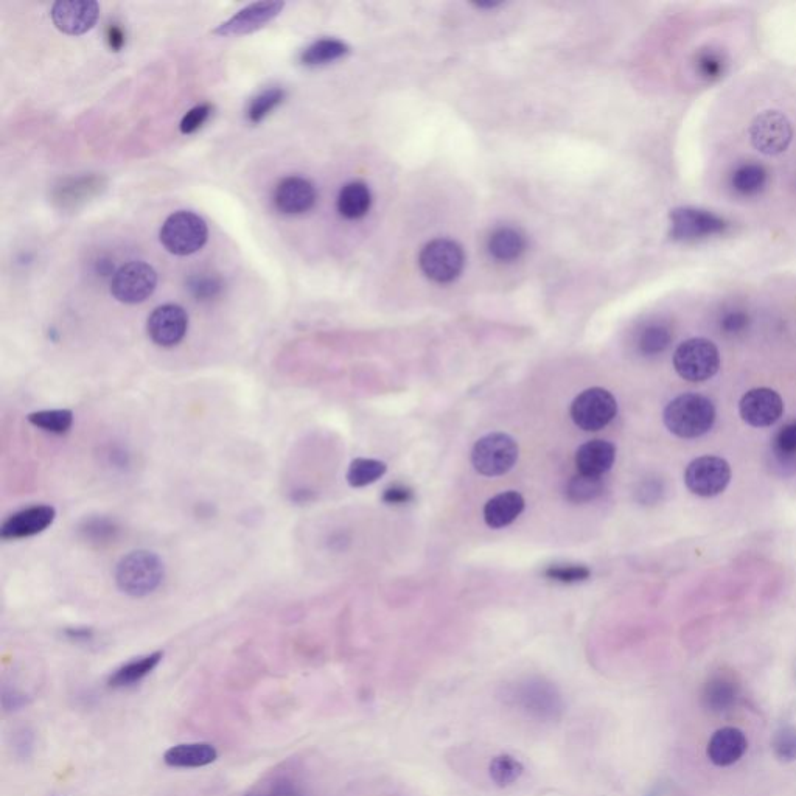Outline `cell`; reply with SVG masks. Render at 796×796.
<instances>
[{
	"mask_svg": "<svg viewBox=\"0 0 796 796\" xmlns=\"http://www.w3.org/2000/svg\"><path fill=\"white\" fill-rule=\"evenodd\" d=\"M504 702L540 723L557 722L565 713L562 692L546 678L528 677L515 681L504 691Z\"/></svg>",
	"mask_w": 796,
	"mask_h": 796,
	"instance_id": "cell-1",
	"label": "cell"
},
{
	"mask_svg": "<svg viewBox=\"0 0 796 796\" xmlns=\"http://www.w3.org/2000/svg\"><path fill=\"white\" fill-rule=\"evenodd\" d=\"M664 425L681 439H697L713 428L716 408L700 394H683L674 398L664 409Z\"/></svg>",
	"mask_w": 796,
	"mask_h": 796,
	"instance_id": "cell-2",
	"label": "cell"
},
{
	"mask_svg": "<svg viewBox=\"0 0 796 796\" xmlns=\"http://www.w3.org/2000/svg\"><path fill=\"white\" fill-rule=\"evenodd\" d=\"M165 566L161 557L151 551L126 554L116 568V584L122 593L131 597H145L161 587Z\"/></svg>",
	"mask_w": 796,
	"mask_h": 796,
	"instance_id": "cell-3",
	"label": "cell"
},
{
	"mask_svg": "<svg viewBox=\"0 0 796 796\" xmlns=\"http://www.w3.org/2000/svg\"><path fill=\"white\" fill-rule=\"evenodd\" d=\"M207 237H209V229H207L206 221L189 210L172 213L164 221L161 232H159L162 246L170 254L179 255V257L198 252L206 245Z\"/></svg>",
	"mask_w": 796,
	"mask_h": 796,
	"instance_id": "cell-4",
	"label": "cell"
},
{
	"mask_svg": "<svg viewBox=\"0 0 796 796\" xmlns=\"http://www.w3.org/2000/svg\"><path fill=\"white\" fill-rule=\"evenodd\" d=\"M674 367L681 378L691 383H702L719 372V349L709 339H688L675 350Z\"/></svg>",
	"mask_w": 796,
	"mask_h": 796,
	"instance_id": "cell-5",
	"label": "cell"
},
{
	"mask_svg": "<svg viewBox=\"0 0 796 796\" xmlns=\"http://www.w3.org/2000/svg\"><path fill=\"white\" fill-rule=\"evenodd\" d=\"M518 461V444L509 434L492 433L481 437L472 451V464L482 476H503Z\"/></svg>",
	"mask_w": 796,
	"mask_h": 796,
	"instance_id": "cell-6",
	"label": "cell"
},
{
	"mask_svg": "<svg viewBox=\"0 0 796 796\" xmlns=\"http://www.w3.org/2000/svg\"><path fill=\"white\" fill-rule=\"evenodd\" d=\"M158 287V274L145 262L120 266L111 280V294L122 304L136 305L147 301Z\"/></svg>",
	"mask_w": 796,
	"mask_h": 796,
	"instance_id": "cell-7",
	"label": "cell"
},
{
	"mask_svg": "<svg viewBox=\"0 0 796 796\" xmlns=\"http://www.w3.org/2000/svg\"><path fill=\"white\" fill-rule=\"evenodd\" d=\"M571 419L584 431H599L618 414V402L604 388H590L580 392L571 403Z\"/></svg>",
	"mask_w": 796,
	"mask_h": 796,
	"instance_id": "cell-8",
	"label": "cell"
},
{
	"mask_svg": "<svg viewBox=\"0 0 796 796\" xmlns=\"http://www.w3.org/2000/svg\"><path fill=\"white\" fill-rule=\"evenodd\" d=\"M420 268L428 279L448 283L462 273L465 254L458 243L451 240H434L420 252Z\"/></svg>",
	"mask_w": 796,
	"mask_h": 796,
	"instance_id": "cell-9",
	"label": "cell"
},
{
	"mask_svg": "<svg viewBox=\"0 0 796 796\" xmlns=\"http://www.w3.org/2000/svg\"><path fill=\"white\" fill-rule=\"evenodd\" d=\"M731 481V467L725 459L702 456L688 465L685 472L686 487L694 495L713 498L727 489Z\"/></svg>",
	"mask_w": 796,
	"mask_h": 796,
	"instance_id": "cell-10",
	"label": "cell"
},
{
	"mask_svg": "<svg viewBox=\"0 0 796 796\" xmlns=\"http://www.w3.org/2000/svg\"><path fill=\"white\" fill-rule=\"evenodd\" d=\"M748 134L751 145L759 153L765 156H778L789 148L793 130L784 114L778 111H765L753 120Z\"/></svg>",
	"mask_w": 796,
	"mask_h": 796,
	"instance_id": "cell-11",
	"label": "cell"
},
{
	"mask_svg": "<svg viewBox=\"0 0 796 796\" xmlns=\"http://www.w3.org/2000/svg\"><path fill=\"white\" fill-rule=\"evenodd\" d=\"M671 221L672 238L678 241L703 240L728 229L727 221L706 210L677 209L672 212Z\"/></svg>",
	"mask_w": 796,
	"mask_h": 796,
	"instance_id": "cell-12",
	"label": "cell"
},
{
	"mask_svg": "<svg viewBox=\"0 0 796 796\" xmlns=\"http://www.w3.org/2000/svg\"><path fill=\"white\" fill-rule=\"evenodd\" d=\"M147 330L154 344L161 347L178 346L189 330V315L179 305H161L148 318Z\"/></svg>",
	"mask_w": 796,
	"mask_h": 796,
	"instance_id": "cell-13",
	"label": "cell"
},
{
	"mask_svg": "<svg viewBox=\"0 0 796 796\" xmlns=\"http://www.w3.org/2000/svg\"><path fill=\"white\" fill-rule=\"evenodd\" d=\"M98 14L100 7L94 0H60L50 11L55 27L70 36L88 33L97 24Z\"/></svg>",
	"mask_w": 796,
	"mask_h": 796,
	"instance_id": "cell-14",
	"label": "cell"
},
{
	"mask_svg": "<svg viewBox=\"0 0 796 796\" xmlns=\"http://www.w3.org/2000/svg\"><path fill=\"white\" fill-rule=\"evenodd\" d=\"M56 518L55 507L36 504L14 512L0 526L2 540H21L41 534L52 526Z\"/></svg>",
	"mask_w": 796,
	"mask_h": 796,
	"instance_id": "cell-15",
	"label": "cell"
},
{
	"mask_svg": "<svg viewBox=\"0 0 796 796\" xmlns=\"http://www.w3.org/2000/svg\"><path fill=\"white\" fill-rule=\"evenodd\" d=\"M739 412L748 425L765 428L783 416L784 402L778 392L769 388L748 391L739 403Z\"/></svg>",
	"mask_w": 796,
	"mask_h": 796,
	"instance_id": "cell-16",
	"label": "cell"
},
{
	"mask_svg": "<svg viewBox=\"0 0 796 796\" xmlns=\"http://www.w3.org/2000/svg\"><path fill=\"white\" fill-rule=\"evenodd\" d=\"M283 7H285L283 2H255V4L238 11L223 24L218 25L213 30V35L227 38V36L249 35V33L257 32L268 22L273 21L276 16H279Z\"/></svg>",
	"mask_w": 796,
	"mask_h": 796,
	"instance_id": "cell-17",
	"label": "cell"
},
{
	"mask_svg": "<svg viewBox=\"0 0 796 796\" xmlns=\"http://www.w3.org/2000/svg\"><path fill=\"white\" fill-rule=\"evenodd\" d=\"M318 192L313 182L302 176H288L277 184L273 203L283 215H302L315 207Z\"/></svg>",
	"mask_w": 796,
	"mask_h": 796,
	"instance_id": "cell-18",
	"label": "cell"
},
{
	"mask_svg": "<svg viewBox=\"0 0 796 796\" xmlns=\"http://www.w3.org/2000/svg\"><path fill=\"white\" fill-rule=\"evenodd\" d=\"M748 741L745 734L737 728L727 727L716 731L706 748L709 761L717 767H730L741 761L747 753Z\"/></svg>",
	"mask_w": 796,
	"mask_h": 796,
	"instance_id": "cell-19",
	"label": "cell"
},
{
	"mask_svg": "<svg viewBox=\"0 0 796 796\" xmlns=\"http://www.w3.org/2000/svg\"><path fill=\"white\" fill-rule=\"evenodd\" d=\"M616 459V447L607 440L594 439L582 445L576 453V465L580 473L602 476Z\"/></svg>",
	"mask_w": 796,
	"mask_h": 796,
	"instance_id": "cell-20",
	"label": "cell"
},
{
	"mask_svg": "<svg viewBox=\"0 0 796 796\" xmlns=\"http://www.w3.org/2000/svg\"><path fill=\"white\" fill-rule=\"evenodd\" d=\"M218 759L217 748L206 742L179 744L165 751L164 762L173 769H199Z\"/></svg>",
	"mask_w": 796,
	"mask_h": 796,
	"instance_id": "cell-21",
	"label": "cell"
},
{
	"mask_svg": "<svg viewBox=\"0 0 796 796\" xmlns=\"http://www.w3.org/2000/svg\"><path fill=\"white\" fill-rule=\"evenodd\" d=\"M524 510V498L510 490L493 496L484 507V520L492 529L506 528L514 523Z\"/></svg>",
	"mask_w": 796,
	"mask_h": 796,
	"instance_id": "cell-22",
	"label": "cell"
},
{
	"mask_svg": "<svg viewBox=\"0 0 796 796\" xmlns=\"http://www.w3.org/2000/svg\"><path fill=\"white\" fill-rule=\"evenodd\" d=\"M164 652H153L145 657L134 658L112 672L108 685L112 689L130 688L147 678L161 664Z\"/></svg>",
	"mask_w": 796,
	"mask_h": 796,
	"instance_id": "cell-23",
	"label": "cell"
},
{
	"mask_svg": "<svg viewBox=\"0 0 796 796\" xmlns=\"http://www.w3.org/2000/svg\"><path fill=\"white\" fill-rule=\"evenodd\" d=\"M737 697H739L737 683H734L731 678L717 675L703 686L702 705L706 711H711V713H725L736 705Z\"/></svg>",
	"mask_w": 796,
	"mask_h": 796,
	"instance_id": "cell-24",
	"label": "cell"
},
{
	"mask_svg": "<svg viewBox=\"0 0 796 796\" xmlns=\"http://www.w3.org/2000/svg\"><path fill=\"white\" fill-rule=\"evenodd\" d=\"M372 196L363 182H349L338 195V212L347 220H360L371 209Z\"/></svg>",
	"mask_w": 796,
	"mask_h": 796,
	"instance_id": "cell-25",
	"label": "cell"
},
{
	"mask_svg": "<svg viewBox=\"0 0 796 796\" xmlns=\"http://www.w3.org/2000/svg\"><path fill=\"white\" fill-rule=\"evenodd\" d=\"M769 182V172L764 165L756 162H745L739 165L731 175V187L737 195L756 196L765 189Z\"/></svg>",
	"mask_w": 796,
	"mask_h": 796,
	"instance_id": "cell-26",
	"label": "cell"
},
{
	"mask_svg": "<svg viewBox=\"0 0 796 796\" xmlns=\"http://www.w3.org/2000/svg\"><path fill=\"white\" fill-rule=\"evenodd\" d=\"M526 249L523 235L512 227H500L489 238V252L493 259L500 262L517 260Z\"/></svg>",
	"mask_w": 796,
	"mask_h": 796,
	"instance_id": "cell-27",
	"label": "cell"
},
{
	"mask_svg": "<svg viewBox=\"0 0 796 796\" xmlns=\"http://www.w3.org/2000/svg\"><path fill=\"white\" fill-rule=\"evenodd\" d=\"M728 67H730V58L719 47H703L695 53V74L699 75L700 80L706 81V83L719 81L723 75L727 74Z\"/></svg>",
	"mask_w": 796,
	"mask_h": 796,
	"instance_id": "cell-28",
	"label": "cell"
},
{
	"mask_svg": "<svg viewBox=\"0 0 796 796\" xmlns=\"http://www.w3.org/2000/svg\"><path fill=\"white\" fill-rule=\"evenodd\" d=\"M349 47L339 39H319L302 52L301 63L305 66H322L343 58Z\"/></svg>",
	"mask_w": 796,
	"mask_h": 796,
	"instance_id": "cell-29",
	"label": "cell"
},
{
	"mask_svg": "<svg viewBox=\"0 0 796 796\" xmlns=\"http://www.w3.org/2000/svg\"><path fill=\"white\" fill-rule=\"evenodd\" d=\"M28 422L39 430L52 434H66L74 425V412L69 409H44L32 412Z\"/></svg>",
	"mask_w": 796,
	"mask_h": 796,
	"instance_id": "cell-30",
	"label": "cell"
},
{
	"mask_svg": "<svg viewBox=\"0 0 796 796\" xmlns=\"http://www.w3.org/2000/svg\"><path fill=\"white\" fill-rule=\"evenodd\" d=\"M524 765L509 753H501L490 761L489 775L498 787H509L523 776Z\"/></svg>",
	"mask_w": 796,
	"mask_h": 796,
	"instance_id": "cell-31",
	"label": "cell"
},
{
	"mask_svg": "<svg viewBox=\"0 0 796 796\" xmlns=\"http://www.w3.org/2000/svg\"><path fill=\"white\" fill-rule=\"evenodd\" d=\"M605 484L602 476H591L579 473L571 479L566 487V496L571 503L585 504L596 500L604 492Z\"/></svg>",
	"mask_w": 796,
	"mask_h": 796,
	"instance_id": "cell-32",
	"label": "cell"
},
{
	"mask_svg": "<svg viewBox=\"0 0 796 796\" xmlns=\"http://www.w3.org/2000/svg\"><path fill=\"white\" fill-rule=\"evenodd\" d=\"M386 470L388 467L385 462L377 461V459L358 458L352 461L347 470V482L355 489L366 487L377 482L381 476L385 475Z\"/></svg>",
	"mask_w": 796,
	"mask_h": 796,
	"instance_id": "cell-33",
	"label": "cell"
},
{
	"mask_svg": "<svg viewBox=\"0 0 796 796\" xmlns=\"http://www.w3.org/2000/svg\"><path fill=\"white\" fill-rule=\"evenodd\" d=\"M672 341V333L669 327L663 324H652L639 335L638 346L641 353L647 357L660 355L669 347Z\"/></svg>",
	"mask_w": 796,
	"mask_h": 796,
	"instance_id": "cell-34",
	"label": "cell"
},
{
	"mask_svg": "<svg viewBox=\"0 0 796 796\" xmlns=\"http://www.w3.org/2000/svg\"><path fill=\"white\" fill-rule=\"evenodd\" d=\"M80 534L84 540L95 545H103V543H111L116 540L119 534V526L112 520L103 517L89 518L84 520L80 526Z\"/></svg>",
	"mask_w": 796,
	"mask_h": 796,
	"instance_id": "cell-35",
	"label": "cell"
},
{
	"mask_svg": "<svg viewBox=\"0 0 796 796\" xmlns=\"http://www.w3.org/2000/svg\"><path fill=\"white\" fill-rule=\"evenodd\" d=\"M283 100H285V91H283L282 88L266 89L262 94L252 98V102L249 103L248 106V112H246V117H248L249 122L257 125V123L262 122L266 116H269L271 111L276 109Z\"/></svg>",
	"mask_w": 796,
	"mask_h": 796,
	"instance_id": "cell-36",
	"label": "cell"
},
{
	"mask_svg": "<svg viewBox=\"0 0 796 796\" xmlns=\"http://www.w3.org/2000/svg\"><path fill=\"white\" fill-rule=\"evenodd\" d=\"M187 285H189L190 293L198 301H210V299L220 296L223 291V282L215 274H195L190 277Z\"/></svg>",
	"mask_w": 796,
	"mask_h": 796,
	"instance_id": "cell-37",
	"label": "cell"
},
{
	"mask_svg": "<svg viewBox=\"0 0 796 796\" xmlns=\"http://www.w3.org/2000/svg\"><path fill=\"white\" fill-rule=\"evenodd\" d=\"M772 748L779 761H796V728H779L773 736Z\"/></svg>",
	"mask_w": 796,
	"mask_h": 796,
	"instance_id": "cell-38",
	"label": "cell"
},
{
	"mask_svg": "<svg viewBox=\"0 0 796 796\" xmlns=\"http://www.w3.org/2000/svg\"><path fill=\"white\" fill-rule=\"evenodd\" d=\"M591 571L584 565H552L545 570L548 579L562 582V584H577L590 577Z\"/></svg>",
	"mask_w": 796,
	"mask_h": 796,
	"instance_id": "cell-39",
	"label": "cell"
},
{
	"mask_svg": "<svg viewBox=\"0 0 796 796\" xmlns=\"http://www.w3.org/2000/svg\"><path fill=\"white\" fill-rule=\"evenodd\" d=\"M773 450L778 454L779 458L793 459L796 456V422L787 423L773 440Z\"/></svg>",
	"mask_w": 796,
	"mask_h": 796,
	"instance_id": "cell-40",
	"label": "cell"
},
{
	"mask_svg": "<svg viewBox=\"0 0 796 796\" xmlns=\"http://www.w3.org/2000/svg\"><path fill=\"white\" fill-rule=\"evenodd\" d=\"M748 324H750V316L742 308L728 310L720 319V329L730 336L741 335L747 330Z\"/></svg>",
	"mask_w": 796,
	"mask_h": 796,
	"instance_id": "cell-41",
	"label": "cell"
},
{
	"mask_svg": "<svg viewBox=\"0 0 796 796\" xmlns=\"http://www.w3.org/2000/svg\"><path fill=\"white\" fill-rule=\"evenodd\" d=\"M210 114H212V106H210L209 103H203V105H198L190 109L186 116L182 117L181 125H179L181 133H196V131L207 122Z\"/></svg>",
	"mask_w": 796,
	"mask_h": 796,
	"instance_id": "cell-42",
	"label": "cell"
},
{
	"mask_svg": "<svg viewBox=\"0 0 796 796\" xmlns=\"http://www.w3.org/2000/svg\"><path fill=\"white\" fill-rule=\"evenodd\" d=\"M13 751L19 759L27 761L28 758H32L35 751V734L30 728L24 727L14 733Z\"/></svg>",
	"mask_w": 796,
	"mask_h": 796,
	"instance_id": "cell-43",
	"label": "cell"
},
{
	"mask_svg": "<svg viewBox=\"0 0 796 796\" xmlns=\"http://www.w3.org/2000/svg\"><path fill=\"white\" fill-rule=\"evenodd\" d=\"M412 500H414V493L409 487L402 486V484H394L383 493V501L389 506H405Z\"/></svg>",
	"mask_w": 796,
	"mask_h": 796,
	"instance_id": "cell-44",
	"label": "cell"
},
{
	"mask_svg": "<svg viewBox=\"0 0 796 796\" xmlns=\"http://www.w3.org/2000/svg\"><path fill=\"white\" fill-rule=\"evenodd\" d=\"M28 703H30V699H28L24 692L18 691V689H4V691H2V706H4L7 713L19 711V709L27 706Z\"/></svg>",
	"mask_w": 796,
	"mask_h": 796,
	"instance_id": "cell-45",
	"label": "cell"
},
{
	"mask_svg": "<svg viewBox=\"0 0 796 796\" xmlns=\"http://www.w3.org/2000/svg\"><path fill=\"white\" fill-rule=\"evenodd\" d=\"M106 41H108L109 49L114 52H119L125 46V32L123 28L117 24H109L106 28Z\"/></svg>",
	"mask_w": 796,
	"mask_h": 796,
	"instance_id": "cell-46",
	"label": "cell"
},
{
	"mask_svg": "<svg viewBox=\"0 0 796 796\" xmlns=\"http://www.w3.org/2000/svg\"><path fill=\"white\" fill-rule=\"evenodd\" d=\"M67 638L72 639V641H77V643H88L94 638V632L91 629H86V627H81V629H69L66 630Z\"/></svg>",
	"mask_w": 796,
	"mask_h": 796,
	"instance_id": "cell-47",
	"label": "cell"
},
{
	"mask_svg": "<svg viewBox=\"0 0 796 796\" xmlns=\"http://www.w3.org/2000/svg\"><path fill=\"white\" fill-rule=\"evenodd\" d=\"M273 796H299V793H297L296 787L290 781H282V783L277 784Z\"/></svg>",
	"mask_w": 796,
	"mask_h": 796,
	"instance_id": "cell-48",
	"label": "cell"
}]
</instances>
